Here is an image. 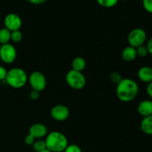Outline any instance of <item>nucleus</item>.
I'll return each mask as SVG.
<instances>
[{"instance_id":"16","label":"nucleus","mask_w":152,"mask_h":152,"mask_svg":"<svg viewBox=\"0 0 152 152\" xmlns=\"http://www.w3.org/2000/svg\"><path fill=\"white\" fill-rule=\"evenodd\" d=\"M11 40V31L6 28L0 29V44L4 45L9 43Z\"/></svg>"},{"instance_id":"1","label":"nucleus","mask_w":152,"mask_h":152,"mask_svg":"<svg viewBox=\"0 0 152 152\" xmlns=\"http://www.w3.org/2000/svg\"><path fill=\"white\" fill-rule=\"evenodd\" d=\"M139 93V86L132 79L123 78L117 85L116 95L121 102H129L137 97Z\"/></svg>"},{"instance_id":"4","label":"nucleus","mask_w":152,"mask_h":152,"mask_svg":"<svg viewBox=\"0 0 152 152\" xmlns=\"http://www.w3.org/2000/svg\"><path fill=\"white\" fill-rule=\"evenodd\" d=\"M65 81L68 86L74 90H81L86 85V78L84 74L73 69L67 73Z\"/></svg>"},{"instance_id":"30","label":"nucleus","mask_w":152,"mask_h":152,"mask_svg":"<svg viewBox=\"0 0 152 152\" xmlns=\"http://www.w3.org/2000/svg\"><path fill=\"white\" fill-rule=\"evenodd\" d=\"M41 152H51V151H49L48 149H45V150H44V151H41Z\"/></svg>"},{"instance_id":"29","label":"nucleus","mask_w":152,"mask_h":152,"mask_svg":"<svg viewBox=\"0 0 152 152\" xmlns=\"http://www.w3.org/2000/svg\"><path fill=\"white\" fill-rule=\"evenodd\" d=\"M28 1L30 3H31V4L38 5V4H42L43 3H45L46 1V0H28Z\"/></svg>"},{"instance_id":"6","label":"nucleus","mask_w":152,"mask_h":152,"mask_svg":"<svg viewBox=\"0 0 152 152\" xmlns=\"http://www.w3.org/2000/svg\"><path fill=\"white\" fill-rule=\"evenodd\" d=\"M28 82L33 90L42 91L47 86V81L44 74L38 71H34L28 77Z\"/></svg>"},{"instance_id":"27","label":"nucleus","mask_w":152,"mask_h":152,"mask_svg":"<svg viewBox=\"0 0 152 152\" xmlns=\"http://www.w3.org/2000/svg\"><path fill=\"white\" fill-rule=\"evenodd\" d=\"M146 92L147 94L148 95V96L152 99V82H151V83H149L147 85Z\"/></svg>"},{"instance_id":"20","label":"nucleus","mask_w":152,"mask_h":152,"mask_svg":"<svg viewBox=\"0 0 152 152\" xmlns=\"http://www.w3.org/2000/svg\"><path fill=\"white\" fill-rule=\"evenodd\" d=\"M137 56H140L141 58H144L148 54V49H147L146 46L145 45H141L140 47L137 48Z\"/></svg>"},{"instance_id":"21","label":"nucleus","mask_w":152,"mask_h":152,"mask_svg":"<svg viewBox=\"0 0 152 152\" xmlns=\"http://www.w3.org/2000/svg\"><path fill=\"white\" fill-rule=\"evenodd\" d=\"M22 33L20 31H14L11 32V40L13 42L18 43L22 41Z\"/></svg>"},{"instance_id":"8","label":"nucleus","mask_w":152,"mask_h":152,"mask_svg":"<svg viewBox=\"0 0 152 152\" xmlns=\"http://www.w3.org/2000/svg\"><path fill=\"white\" fill-rule=\"evenodd\" d=\"M4 28L10 31H19L22 25V21L20 16L14 13H10L6 15L4 19Z\"/></svg>"},{"instance_id":"10","label":"nucleus","mask_w":152,"mask_h":152,"mask_svg":"<svg viewBox=\"0 0 152 152\" xmlns=\"http://www.w3.org/2000/svg\"><path fill=\"white\" fill-rule=\"evenodd\" d=\"M29 134L32 135L35 139H41L48 134V128L42 123L33 124L29 129Z\"/></svg>"},{"instance_id":"11","label":"nucleus","mask_w":152,"mask_h":152,"mask_svg":"<svg viewBox=\"0 0 152 152\" xmlns=\"http://www.w3.org/2000/svg\"><path fill=\"white\" fill-rule=\"evenodd\" d=\"M137 112L143 117L152 115V100L144 99L141 101L137 105Z\"/></svg>"},{"instance_id":"28","label":"nucleus","mask_w":152,"mask_h":152,"mask_svg":"<svg viewBox=\"0 0 152 152\" xmlns=\"http://www.w3.org/2000/svg\"><path fill=\"white\" fill-rule=\"evenodd\" d=\"M145 46H146L147 49H148V53L152 55V37H151V38L148 39V42H147V45Z\"/></svg>"},{"instance_id":"14","label":"nucleus","mask_w":152,"mask_h":152,"mask_svg":"<svg viewBox=\"0 0 152 152\" xmlns=\"http://www.w3.org/2000/svg\"><path fill=\"white\" fill-rule=\"evenodd\" d=\"M140 129L145 134L152 135V115L143 117L140 123Z\"/></svg>"},{"instance_id":"7","label":"nucleus","mask_w":152,"mask_h":152,"mask_svg":"<svg viewBox=\"0 0 152 152\" xmlns=\"http://www.w3.org/2000/svg\"><path fill=\"white\" fill-rule=\"evenodd\" d=\"M17 56L16 49L13 45L7 44L1 45L0 47V59L5 64H11L16 60Z\"/></svg>"},{"instance_id":"17","label":"nucleus","mask_w":152,"mask_h":152,"mask_svg":"<svg viewBox=\"0 0 152 152\" xmlns=\"http://www.w3.org/2000/svg\"><path fill=\"white\" fill-rule=\"evenodd\" d=\"M32 148L34 149V151L36 152H41L44 151V150L47 149L45 141L40 139L35 140V142L32 145Z\"/></svg>"},{"instance_id":"9","label":"nucleus","mask_w":152,"mask_h":152,"mask_svg":"<svg viewBox=\"0 0 152 152\" xmlns=\"http://www.w3.org/2000/svg\"><path fill=\"white\" fill-rule=\"evenodd\" d=\"M69 115V108L64 105H56L50 110V116L56 121H65L68 118Z\"/></svg>"},{"instance_id":"2","label":"nucleus","mask_w":152,"mask_h":152,"mask_svg":"<svg viewBox=\"0 0 152 152\" xmlns=\"http://www.w3.org/2000/svg\"><path fill=\"white\" fill-rule=\"evenodd\" d=\"M45 141L47 149L51 152H63L68 145L66 136L56 131L48 134Z\"/></svg>"},{"instance_id":"23","label":"nucleus","mask_w":152,"mask_h":152,"mask_svg":"<svg viewBox=\"0 0 152 152\" xmlns=\"http://www.w3.org/2000/svg\"><path fill=\"white\" fill-rule=\"evenodd\" d=\"M142 6L148 13H152V0H142Z\"/></svg>"},{"instance_id":"12","label":"nucleus","mask_w":152,"mask_h":152,"mask_svg":"<svg viewBox=\"0 0 152 152\" xmlns=\"http://www.w3.org/2000/svg\"><path fill=\"white\" fill-rule=\"evenodd\" d=\"M137 77L141 82L148 84L152 82V68L149 66H142L138 70Z\"/></svg>"},{"instance_id":"18","label":"nucleus","mask_w":152,"mask_h":152,"mask_svg":"<svg viewBox=\"0 0 152 152\" xmlns=\"http://www.w3.org/2000/svg\"><path fill=\"white\" fill-rule=\"evenodd\" d=\"M96 1L102 7L110 8L114 7L120 0H96Z\"/></svg>"},{"instance_id":"5","label":"nucleus","mask_w":152,"mask_h":152,"mask_svg":"<svg viewBox=\"0 0 152 152\" xmlns=\"http://www.w3.org/2000/svg\"><path fill=\"white\" fill-rule=\"evenodd\" d=\"M127 39L129 46L137 48L140 46L143 45L146 41L147 35L142 28H137L129 32Z\"/></svg>"},{"instance_id":"24","label":"nucleus","mask_w":152,"mask_h":152,"mask_svg":"<svg viewBox=\"0 0 152 152\" xmlns=\"http://www.w3.org/2000/svg\"><path fill=\"white\" fill-rule=\"evenodd\" d=\"M7 71L6 68L2 65H0V81L5 80L6 76H7Z\"/></svg>"},{"instance_id":"22","label":"nucleus","mask_w":152,"mask_h":152,"mask_svg":"<svg viewBox=\"0 0 152 152\" xmlns=\"http://www.w3.org/2000/svg\"><path fill=\"white\" fill-rule=\"evenodd\" d=\"M63 152H83L82 151L81 148L79 145H75V144H71L68 145L65 151Z\"/></svg>"},{"instance_id":"15","label":"nucleus","mask_w":152,"mask_h":152,"mask_svg":"<svg viewBox=\"0 0 152 152\" xmlns=\"http://www.w3.org/2000/svg\"><path fill=\"white\" fill-rule=\"evenodd\" d=\"M86 62L84 58L81 56H77L75 57L72 61V69L74 71H80L82 72L83 70L86 68Z\"/></svg>"},{"instance_id":"13","label":"nucleus","mask_w":152,"mask_h":152,"mask_svg":"<svg viewBox=\"0 0 152 152\" xmlns=\"http://www.w3.org/2000/svg\"><path fill=\"white\" fill-rule=\"evenodd\" d=\"M121 56L122 59L126 62H132V61L135 60L136 58L137 57L136 48L132 47V46H128V47L125 48L122 51Z\"/></svg>"},{"instance_id":"25","label":"nucleus","mask_w":152,"mask_h":152,"mask_svg":"<svg viewBox=\"0 0 152 152\" xmlns=\"http://www.w3.org/2000/svg\"><path fill=\"white\" fill-rule=\"evenodd\" d=\"M35 142V138L32 136V135L29 134H28L25 138V142L26 145H32L34 144V142Z\"/></svg>"},{"instance_id":"19","label":"nucleus","mask_w":152,"mask_h":152,"mask_svg":"<svg viewBox=\"0 0 152 152\" xmlns=\"http://www.w3.org/2000/svg\"><path fill=\"white\" fill-rule=\"evenodd\" d=\"M109 77H110V80H111V81L116 85L119 84V83L121 82V80L123 79L120 73L115 72V71L111 73V74H110Z\"/></svg>"},{"instance_id":"3","label":"nucleus","mask_w":152,"mask_h":152,"mask_svg":"<svg viewBox=\"0 0 152 152\" xmlns=\"http://www.w3.org/2000/svg\"><path fill=\"white\" fill-rule=\"evenodd\" d=\"M28 77L25 70L20 68H13L7 71L5 81L13 88H21L26 85Z\"/></svg>"},{"instance_id":"26","label":"nucleus","mask_w":152,"mask_h":152,"mask_svg":"<svg viewBox=\"0 0 152 152\" xmlns=\"http://www.w3.org/2000/svg\"><path fill=\"white\" fill-rule=\"evenodd\" d=\"M40 96V92L37 91L32 90L30 93V98H31L32 100H37V99H39Z\"/></svg>"}]
</instances>
